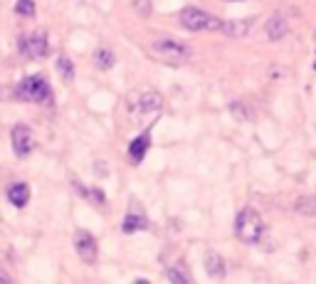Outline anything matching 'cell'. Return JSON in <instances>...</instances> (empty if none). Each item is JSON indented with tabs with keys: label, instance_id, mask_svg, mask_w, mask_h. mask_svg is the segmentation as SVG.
<instances>
[{
	"label": "cell",
	"instance_id": "cell-1",
	"mask_svg": "<svg viewBox=\"0 0 316 284\" xmlns=\"http://www.w3.org/2000/svg\"><path fill=\"white\" fill-rule=\"evenodd\" d=\"M148 52L168 67H180L188 57H190V50L188 45L178 42V40H168V37H161V40H153L148 45Z\"/></svg>",
	"mask_w": 316,
	"mask_h": 284
},
{
	"label": "cell",
	"instance_id": "cell-9",
	"mask_svg": "<svg viewBox=\"0 0 316 284\" xmlns=\"http://www.w3.org/2000/svg\"><path fill=\"white\" fill-rule=\"evenodd\" d=\"M148 146H151V126H148L146 131H141V134L129 143V158H131V163H141L143 156H146V151H148Z\"/></svg>",
	"mask_w": 316,
	"mask_h": 284
},
{
	"label": "cell",
	"instance_id": "cell-19",
	"mask_svg": "<svg viewBox=\"0 0 316 284\" xmlns=\"http://www.w3.org/2000/svg\"><path fill=\"white\" fill-rule=\"evenodd\" d=\"M15 13L22 18H32L35 15V0H18L15 3Z\"/></svg>",
	"mask_w": 316,
	"mask_h": 284
},
{
	"label": "cell",
	"instance_id": "cell-3",
	"mask_svg": "<svg viewBox=\"0 0 316 284\" xmlns=\"http://www.w3.org/2000/svg\"><path fill=\"white\" fill-rule=\"evenodd\" d=\"M18 97L22 101H32V104H50L52 101L50 82L42 74H30L18 84Z\"/></svg>",
	"mask_w": 316,
	"mask_h": 284
},
{
	"label": "cell",
	"instance_id": "cell-7",
	"mask_svg": "<svg viewBox=\"0 0 316 284\" xmlns=\"http://www.w3.org/2000/svg\"><path fill=\"white\" fill-rule=\"evenodd\" d=\"M22 52L30 57V60H42L47 55V35L42 30L32 32L25 42H22Z\"/></svg>",
	"mask_w": 316,
	"mask_h": 284
},
{
	"label": "cell",
	"instance_id": "cell-17",
	"mask_svg": "<svg viewBox=\"0 0 316 284\" xmlns=\"http://www.w3.org/2000/svg\"><path fill=\"white\" fill-rule=\"evenodd\" d=\"M294 208H296V213H301V215H316V198H314V195L299 198Z\"/></svg>",
	"mask_w": 316,
	"mask_h": 284
},
{
	"label": "cell",
	"instance_id": "cell-12",
	"mask_svg": "<svg viewBox=\"0 0 316 284\" xmlns=\"http://www.w3.org/2000/svg\"><path fill=\"white\" fill-rule=\"evenodd\" d=\"M205 272L210 274V277H225V260L215 252V250H208L205 252Z\"/></svg>",
	"mask_w": 316,
	"mask_h": 284
},
{
	"label": "cell",
	"instance_id": "cell-16",
	"mask_svg": "<svg viewBox=\"0 0 316 284\" xmlns=\"http://www.w3.org/2000/svg\"><path fill=\"white\" fill-rule=\"evenodd\" d=\"M57 72H59V77L64 79V82L69 84L72 79H74V67H72V60H69V57H59V60H57Z\"/></svg>",
	"mask_w": 316,
	"mask_h": 284
},
{
	"label": "cell",
	"instance_id": "cell-14",
	"mask_svg": "<svg viewBox=\"0 0 316 284\" xmlns=\"http://www.w3.org/2000/svg\"><path fill=\"white\" fill-rule=\"evenodd\" d=\"M287 30H289V25H287V20L282 15H272L267 20V37L269 40H282L287 35Z\"/></svg>",
	"mask_w": 316,
	"mask_h": 284
},
{
	"label": "cell",
	"instance_id": "cell-20",
	"mask_svg": "<svg viewBox=\"0 0 316 284\" xmlns=\"http://www.w3.org/2000/svg\"><path fill=\"white\" fill-rule=\"evenodd\" d=\"M0 282H3V284H10V282H13V277H10L5 269H0Z\"/></svg>",
	"mask_w": 316,
	"mask_h": 284
},
{
	"label": "cell",
	"instance_id": "cell-5",
	"mask_svg": "<svg viewBox=\"0 0 316 284\" xmlns=\"http://www.w3.org/2000/svg\"><path fill=\"white\" fill-rule=\"evenodd\" d=\"M74 250H77L79 260H84L87 264H94V262H97L99 247H97V240H94L92 232H87V230H77V232H74Z\"/></svg>",
	"mask_w": 316,
	"mask_h": 284
},
{
	"label": "cell",
	"instance_id": "cell-4",
	"mask_svg": "<svg viewBox=\"0 0 316 284\" xmlns=\"http://www.w3.org/2000/svg\"><path fill=\"white\" fill-rule=\"evenodd\" d=\"M180 25L185 30H190V32H200V30H220L222 20H217L215 15H210V13H205L200 8L188 5L180 13Z\"/></svg>",
	"mask_w": 316,
	"mask_h": 284
},
{
	"label": "cell",
	"instance_id": "cell-6",
	"mask_svg": "<svg viewBox=\"0 0 316 284\" xmlns=\"http://www.w3.org/2000/svg\"><path fill=\"white\" fill-rule=\"evenodd\" d=\"M10 139H13V151H15V156L25 158V156H30V153H32L35 141H32V131H30V126L18 124V126L13 129Z\"/></svg>",
	"mask_w": 316,
	"mask_h": 284
},
{
	"label": "cell",
	"instance_id": "cell-13",
	"mask_svg": "<svg viewBox=\"0 0 316 284\" xmlns=\"http://www.w3.org/2000/svg\"><path fill=\"white\" fill-rule=\"evenodd\" d=\"M250 20H225L220 25V30L227 35V37H245L250 32Z\"/></svg>",
	"mask_w": 316,
	"mask_h": 284
},
{
	"label": "cell",
	"instance_id": "cell-2",
	"mask_svg": "<svg viewBox=\"0 0 316 284\" xmlns=\"http://www.w3.org/2000/svg\"><path fill=\"white\" fill-rule=\"evenodd\" d=\"M262 232H264L262 215L255 208L240 210V215H237V220H235V235H237V240H242L245 245H255V242L262 240Z\"/></svg>",
	"mask_w": 316,
	"mask_h": 284
},
{
	"label": "cell",
	"instance_id": "cell-21",
	"mask_svg": "<svg viewBox=\"0 0 316 284\" xmlns=\"http://www.w3.org/2000/svg\"><path fill=\"white\" fill-rule=\"evenodd\" d=\"M314 45H316V32H314Z\"/></svg>",
	"mask_w": 316,
	"mask_h": 284
},
{
	"label": "cell",
	"instance_id": "cell-15",
	"mask_svg": "<svg viewBox=\"0 0 316 284\" xmlns=\"http://www.w3.org/2000/svg\"><path fill=\"white\" fill-rule=\"evenodd\" d=\"M94 64H97L99 69H111V67H114V52L106 50V47L97 50V55H94Z\"/></svg>",
	"mask_w": 316,
	"mask_h": 284
},
{
	"label": "cell",
	"instance_id": "cell-10",
	"mask_svg": "<svg viewBox=\"0 0 316 284\" xmlns=\"http://www.w3.org/2000/svg\"><path fill=\"white\" fill-rule=\"evenodd\" d=\"M163 109V97L158 92H143L138 97V114H153Z\"/></svg>",
	"mask_w": 316,
	"mask_h": 284
},
{
	"label": "cell",
	"instance_id": "cell-11",
	"mask_svg": "<svg viewBox=\"0 0 316 284\" xmlns=\"http://www.w3.org/2000/svg\"><path fill=\"white\" fill-rule=\"evenodd\" d=\"M8 200L13 203L15 208H25L30 203V185L27 183H13L8 188Z\"/></svg>",
	"mask_w": 316,
	"mask_h": 284
},
{
	"label": "cell",
	"instance_id": "cell-18",
	"mask_svg": "<svg viewBox=\"0 0 316 284\" xmlns=\"http://www.w3.org/2000/svg\"><path fill=\"white\" fill-rule=\"evenodd\" d=\"M166 277H168V282H176V284H190V274L180 267H171L166 272Z\"/></svg>",
	"mask_w": 316,
	"mask_h": 284
},
{
	"label": "cell",
	"instance_id": "cell-8",
	"mask_svg": "<svg viewBox=\"0 0 316 284\" xmlns=\"http://www.w3.org/2000/svg\"><path fill=\"white\" fill-rule=\"evenodd\" d=\"M148 218L143 215V210L136 205V203H131V208H129V213H126V218H124V225H121V230L126 232V235H134V232H143V230H148Z\"/></svg>",
	"mask_w": 316,
	"mask_h": 284
}]
</instances>
